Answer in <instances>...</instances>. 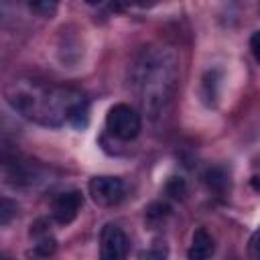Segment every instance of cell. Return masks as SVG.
<instances>
[{
	"label": "cell",
	"mask_w": 260,
	"mask_h": 260,
	"mask_svg": "<svg viewBox=\"0 0 260 260\" xmlns=\"http://www.w3.org/2000/svg\"><path fill=\"white\" fill-rule=\"evenodd\" d=\"M132 85L146 116H162L179 85V57L173 47H146L132 65Z\"/></svg>",
	"instance_id": "cell-1"
},
{
	"label": "cell",
	"mask_w": 260,
	"mask_h": 260,
	"mask_svg": "<svg viewBox=\"0 0 260 260\" xmlns=\"http://www.w3.org/2000/svg\"><path fill=\"white\" fill-rule=\"evenodd\" d=\"M6 100L30 122L41 126H61L63 122H69L71 110L85 102V95L73 87L18 79L6 87Z\"/></svg>",
	"instance_id": "cell-2"
},
{
	"label": "cell",
	"mask_w": 260,
	"mask_h": 260,
	"mask_svg": "<svg viewBox=\"0 0 260 260\" xmlns=\"http://www.w3.org/2000/svg\"><path fill=\"white\" fill-rule=\"evenodd\" d=\"M106 128L118 140H134L140 132V116L128 104H116L106 114Z\"/></svg>",
	"instance_id": "cell-3"
},
{
	"label": "cell",
	"mask_w": 260,
	"mask_h": 260,
	"mask_svg": "<svg viewBox=\"0 0 260 260\" xmlns=\"http://www.w3.org/2000/svg\"><path fill=\"white\" fill-rule=\"evenodd\" d=\"M89 195L93 203L102 207H112L122 201L124 197V183L118 177L112 175H100L89 181Z\"/></svg>",
	"instance_id": "cell-4"
},
{
	"label": "cell",
	"mask_w": 260,
	"mask_h": 260,
	"mask_svg": "<svg viewBox=\"0 0 260 260\" xmlns=\"http://www.w3.org/2000/svg\"><path fill=\"white\" fill-rule=\"evenodd\" d=\"M130 240L124 234V230L116 223L104 225L100 234V256L104 260H120L128 254Z\"/></svg>",
	"instance_id": "cell-5"
},
{
	"label": "cell",
	"mask_w": 260,
	"mask_h": 260,
	"mask_svg": "<svg viewBox=\"0 0 260 260\" xmlns=\"http://www.w3.org/2000/svg\"><path fill=\"white\" fill-rule=\"evenodd\" d=\"M81 205H83V197L79 191H65L53 199V207H51L53 219L61 225H67L77 217Z\"/></svg>",
	"instance_id": "cell-6"
},
{
	"label": "cell",
	"mask_w": 260,
	"mask_h": 260,
	"mask_svg": "<svg viewBox=\"0 0 260 260\" xmlns=\"http://www.w3.org/2000/svg\"><path fill=\"white\" fill-rule=\"evenodd\" d=\"M213 250H215V242L207 234V230H203V228L195 230L193 240H191V248H189V254L187 256L191 260H205V258H209L213 254Z\"/></svg>",
	"instance_id": "cell-7"
},
{
	"label": "cell",
	"mask_w": 260,
	"mask_h": 260,
	"mask_svg": "<svg viewBox=\"0 0 260 260\" xmlns=\"http://www.w3.org/2000/svg\"><path fill=\"white\" fill-rule=\"evenodd\" d=\"M203 179H205L207 187H209L211 191H215V193H223L225 187H228V173H225L221 167H211V169H207L205 175H203Z\"/></svg>",
	"instance_id": "cell-8"
},
{
	"label": "cell",
	"mask_w": 260,
	"mask_h": 260,
	"mask_svg": "<svg viewBox=\"0 0 260 260\" xmlns=\"http://www.w3.org/2000/svg\"><path fill=\"white\" fill-rule=\"evenodd\" d=\"M169 213H171V207H169L167 203H162V201H156V203H150V205L146 207L144 217H146V223L154 228V225L162 223V221L169 217Z\"/></svg>",
	"instance_id": "cell-9"
},
{
	"label": "cell",
	"mask_w": 260,
	"mask_h": 260,
	"mask_svg": "<svg viewBox=\"0 0 260 260\" xmlns=\"http://www.w3.org/2000/svg\"><path fill=\"white\" fill-rule=\"evenodd\" d=\"M59 2L61 0H28V8L43 18H51V16H55Z\"/></svg>",
	"instance_id": "cell-10"
},
{
	"label": "cell",
	"mask_w": 260,
	"mask_h": 260,
	"mask_svg": "<svg viewBox=\"0 0 260 260\" xmlns=\"http://www.w3.org/2000/svg\"><path fill=\"white\" fill-rule=\"evenodd\" d=\"M55 248H57L55 238H51L49 234H43V236H39V238H37L35 254H39V256H51V254L55 252Z\"/></svg>",
	"instance_id": "cell-11"
},
{
	"label": "cell",
	"mask_w": 260,
	"mask_h": 260,
	"mask_svg": "<svg viewBox=\"0 0 260 260\" xmlns=\"http://www.w3.org/2000/svg\"><path fill=\"white\" fill-rule=\"evenodd\" d=\"M203 95L205 100H211L217 95V71H207L203 77Z\"/></svg>",
	"instance_id": "cell-12"
},
{
	"label": "cell",
	"mask_w": 260,
	"mask_h": 260,
	"mask_svg": "<svg viewBox=\"0 0 260 260\" xmlns=\"http://www.w3.org/2000/svg\"><path fill=\"white\" fill-rule=\"evenodd\" d=\"M14 211H16V205L8 197H2L0 199V223L6 225L10 221V217L14 215Z\"/></svg>",
	"instance_id": "cell-13"
},
{
	"label": "cell",
	"mask_w": 260,
	"mask_h": 260,
	"mask_svg": "<svg viewBox=\"0 0 260 260\" xmlns=\"http://www.w3.org/2000/svg\"><path fill=\"white\" fill-rule=\"evenodd\" d=\"M167 193L173 195V197H183L185 195V181L181 177H173L167 183Z\"/></svg>",
	"instance_id": "cell-14"
},
{
	"label": "cell",
	"mask_w": 260,
	"mask_h": 260,
	"mask_svg": "<svg viewBox=\"0 0 260 260\" xmlns=\"http://www.w3.org/2000/svg\"><path fill=\"white\" fill-rule=\"evenodd\" d=\"M248 252L254 260H260V225L254 230L252 238H250V246H248Z\"/></svg>",
	"instance_id": "cell-15"
},
{
	"label": "cell",
	"mask_w": 260,
	"mask_h": 260,
	"mask_svg": "<svg viewBox=\"0 0 260 260\" xmlns=\"http://www.w3.org/2000/svg\"><path fill=\"white\" fill-rule=\"evenodd\" d=\"M250 51H252L254 59L260 63V30H258V32H254V35L250 37Z\"/></svg>",
	"instance_id": "cell-16"
},
{
	"label": "cell",
	"mask_w": 260,
	"mask_h": 260,
	"mask_svg": "<svg viewBox=\"0 0 260 260\" xmlns=\"http://www.w3.org/2000/svg\"><path fill=\"white\" fill-rule=\"evenodd\" d=\"M132 4H138V0H112V4H110V10H114V12H120V10H126V8H130Z\"/></svg>",
	"instance_id": "cell-17"
},
{
	"label": "cell",
	"mask_w": 260,
	"mask_h": 260,
	"mask_svg": "<svg viewBox=\"0 0 260 260\" xmlns=\"http://www.w3.org/2000/svg\"><path fill=\"white\" fill-rule=\"evenodd\" d=\"M250 185H252V189H254L256 193H260V173H258V175H254V177L250 179Z\"/></svg>",
	"instance_id": "cell-18"
},
{
	"label": "cell",
	"mask_w": 260,
	"mask_h": 260,
	"mask_svg": "<svg viewBox=\"0 0 260 260\" xmlns=\"http://www.w3.org/2000/svg\"><path fill=\"white\" fill-rule=\"evenodd\" d=\"M158 0H138V6H152V4H156Z\"/></svg>",
	"instance_id": "cell-19"
},
{
	"label": "cell",
	"mask_w": 260,
	"mask_h": 260,
	"mask_svg": "<svg viewBox=\"0 0 260 260\" xmlns=\"http://www.w3.org/2000/svg\"><path fill=\"white\" fill-rule=\"evenodd\" d=\"M85 2H87L89 6H98V4H102L104 0H85Z\"/></svg>",
	"instance_id": "cell-20"
}]
</instances>
